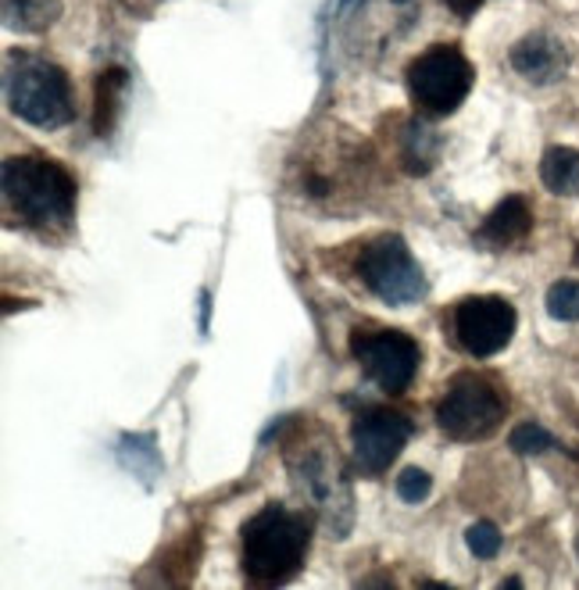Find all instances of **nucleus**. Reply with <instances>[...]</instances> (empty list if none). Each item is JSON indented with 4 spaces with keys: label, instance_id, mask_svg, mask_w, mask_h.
Segmentation results:
<instances>
[{
    "label": "nucleus",
    "instance_id": "obj_1",
    "mask_svg": "<svg viewBox=\"0 0 579 590\" xmlns=\"http://www.w3.org/2000/svg\"><path fill=\"white\" fill-rule=\"evenodd\" d=\"M4 205L25 226H65L76 211V179L47 157H8L0 168Z\"/></svg>",
    "mask_w": 579,
    "mask_h": 590
},
{
    "label": "nucleus",
    "instance_id": "obj_2",
    "mask_svg": "<svg viewBox=\"0 0 579 590\" xmlns=\"http://www.w3.org/2000/svg\"><path fill=\"white\" fill-rule=\"evenodd\" d=\"M308 555V523L290 509L265 505L243 526V572L254 583H286Z\"/></svg>",
    "mask_w": 579,
    "mask_h": 590
},
{
    "label": "nucleus",
    "instance_id": "obj_3",
    "mask_svg": "<svg viewBox=\"0 0 579 590\" xmlns=\"http://www.w3.org/2000/svg\"><path fill=\"white\" fill-rule=\"evenodd\" d=\"M4 90L8 105L22 122L40 125V129H57L72 119V94L68 79L62 68L40 57H19L8 62L4 72Z\"/></svg>",
    "mask_w": 579,
    "mask_h": 590
},
{
    "label": "nucleus",
    "instance_id": "obj_4",
    "mask_svg": "<svg viewBox=\"0 0 579 590\" xmlns=\"http://www.w3.org/2000/svg\"><path fill=\"white\" fill-rule=\"evenodd\" d=\"M290 469H294L297 491L315 505L318 520L326 523L332 537H343L351 529V483H347V472L337 458V448L329 444H318L312 451H301L290 458Z\"/></svg>",
    "mask_w": 579,
    "mask_h": 590
},
{
    "label": "nucleus",
    "instance_id": "obj_5",
    "mask_svg": "<svg viewBox=\"0 0 579 590\" xmlns=\"http://www.w3.org/2000/svg\"><path fill=\"white\" fill-rule=\"evenodd\" d=\"M472 90V65L458 47H429L408 65V97L412 105L440 119L461 108Z\"/></svg>",
    "mask_w": 579,
    "mask_h": 590
},
{
    "label": "nucleus",
    "instance_id": "obj_6",
    "mask_svg": "<svg viewBox=\"0 0 579 590\" xmlns=\"http://www.w3.org/2000/svg\"><path fill=\"white\" fill-rule=\"evenodd\" d=\"M358 272L365 286L383 301L390 308H401V305H415V301L426 297V276H423V265L415 262L408 243L401 237H380L372 240L365 251L358 258Z\"/></svg>",
    "mask_w": 579,
    "mask_h": 590
},
{
    "label": "nucleus",
    "instance_id": "obj_7",
    "mask_svg": "<svg viewBox=\"0 0 579 590\" xmlns=\"http://www.w3.org/2000/svg\"><path fill=\"white\" fill-rule=\"evenodd\" d=\"M437 423L451 440H487L504 423V397L480 376H458L440 401Z\"/></svg>",
    "mask_w": 579,
    "mask_h": 590
},
{
    "label": "nucleus",
    "instance_id": "obj_8",
    "mask_svg": "<svg viewBox=\"0 0 579 590\" xmlns=\"http://www.w3.org/2000/svg\"><path fill=\"white\" fill-rule=\"evenodd\" d=\"M351 351L369 372V380L386 394H404L418 372V343L397 329H375V334H354Z\"/></svg>",
    "mask_w": 579,
    "mask_h": 590
},
{
    "label": "nucleus",
    "instance_id": "obj_9",
    "mask_svg": "<svg viewBox=\"0 0 579 590\" xmlns=\"http://www.w3.org/2000/svg\"><path fill=\"white\" fill-rule=\"evenodd\" d=\"M518 315L504 297H466L455 308L458 343L472 358H490L504 351L515 337Z\"/></svg>",
    "mask_w": 579,
    "mask_h": 590
},
{
    "label": "nucleus",
    "instance_id": "obj_10",
    "mask_svg": "<svg viewBox=\"0 0 579 590\" xmlns=\"http://www.w3.org/2000/svg\"><path fill=\"white\" fill-rule=\"evenodd\" d=\"M412 437V423L404 415L390 408H369L354 419L351 429V448H354V466L369 477H380L390 469V462L404 451V444Z\"/></svg>",
    "mask_w": 579,
    "mask_h": 590
},
{
    "label": "nucleus",
    "instance_id": "obj_11",
    "mask_svg": "<svg viewBox=\"0 0 579 590\" xmlns=\"http://www.w3.org/2000/svg\"><path fill=\"white\" fill-rule=\"evenodd\" d=\"M512 68L523 79L547 86L558 83L569 68V54L561 47V40H555L551 33H529L512 47Z\"/></svg>",
    "mask_w": 579,
    "mask_h": 590
},
{
    "label": "nucleus",
    "instance_id": "obj_12",
    "mask_svg": "<svg viewBox=\"0 0 579 590\" xmlns=\"http://www.w3.org/2000/svg\"><path fill=\"white\" fill-rule=\"evenodd\" d=\"M533 226V215L526 208L523 197H504L501 205L487 215V222L480 229V243H487V248H512V243H518Z\"/></svg>",
    "mask_w": 579,
    "mask_h": 590
},
{
    "label": "nucleus",
    "instance_id": "obj_13",
    "mask_svg": "<svg viewBox=\"0 0 579 590\" xmlns=\"http://www.w3.org/2000/svg\"><path fill=\"white\" fill-rule=\"evenodd\" d=\"M540 179L551 194L572 197L579 194V151L572 148H547L540 157Z\"/></svg>",
    "mask_w": 579,
    "mask_h": 590
},
{
    "label": "nucleus",
    "instance_id": "obj_14",
    "mask_svg": "<svg viewBox=\"0 0 579 590\" xmlns=\"http://www.w3.org/2000/svg\"><path fill=\"white\" fill-rule=\"evenodd\" d=\"M62 14V0H4V25L19 33H40Z\"/></svg>",
    "mask_w": 579,
    "mask_h": 590
},
{
    "label": "nucleus",
    "instance_id": "obj_15",
    "mask_svg": "<svg viewBox=\"0 0 579 590\" xmlns=\"http://www.w3.org/2000/svg\"><path fill=\"white\" fill-rule=\"evenodd\" d=\"M437 151H440V140L433 133L429 125L423 122H412L404 129V140H401V162L408 165V172H429L433 162H437Z\"/></svg>",
    "mask_w": 579,
    "mask_h": 590
},
{
    "label": "nucleus",
    "instance_id": "obj_16",
    "mask_svg": "<svg viewBox=\"0 0 579 590\" xmlns=\"http://www.w3.org/2000/svg\"><path fill=\"white\" fill-rule=\"evenodd\" d=\"M122 90H125V72L122 68H108L97 83V133L105 136L111 133L114 119H119L122 108Z\"/></svg>",
    "mask_w": 579,
    "mask_h": 590
},
{
    "label": "nucleus",
    "instance_id": "obj_17",
    "mask_svg": "<svg viewBox=\"0 0 579 590\" xmlns=\"http://www.w3.org/2000/svg\"><path fill=\"white\" fill-rule=\"evenodd\" d=\"M547 312L558 323H579V283L576 280H558L547 291Z\"/></svg>",
    "mask_w": 579,
    "mask_h": 590
},
{
    "label": "nucleus",
    "instance_id": "obj_18",
    "mask_svg": "<svg viewBox=\"0 0 579 590\" xmlns=\"http://www.w3.org/2000/svg\"><path fill=\"white\" fill-rule=\"evenodd\" d=\"M555 437L547 434L540 423H518L512 434H509V448L518 451V455H544L555 448Z\"/></svg>",
    "mask_w": 579,
    "mask_h": 590
},
{
    "label": "nucleus",
    "instance_id": "obj_19",
    "mask_svg": "<svg viewBox=\"0 0 579 590\" xmlns=\"http://www.w3.org/2000/svg\"><path fill=\"white\" fill-rule=\"evenodd\" d=\"M466 544H469V551L476 558H498L501 551V529L494 523H472L469 526V534H466Z\"/></svg>",
    "mask_w": 579,
    "mask_h": 590
},
{
    "label": "nucleus",
    "instance_id": "obj_20",
    "mask_svg": "<svg viewBox=\"0 0 579 590\" xmlns=\"http://www.w3.org/2000/svg\"><path fill=\"white\" fill-rule=\"evenodd\" d=\"M429 491H433V480H429V472H423V469H404L397 477V498L408 501V505L426 501Z\"/></svg>",
    "mask_w": 579,
    "mask_h": 590
},
{
    "label": "nucleus",
    "instance_id": "obj_21",
    "mask_svg": "<svg viewBox=\"0 0 579 590\" xmlns=\"http://www.w3.org/2000/svg\"><path fill=\"white\" fill-rule=\"evenodd\" d=\"M447 8H451L455 14H461V19H469V14H476L483 8V0H447Z\"/></svg>",
    "mask_w": 579,
    "mask_h": 590
},
{
    "label": "nucleus",
    "instance_id": "obj_22",
    "mask_svg": "<svg viewBox=\"0 0 579 590\" xmlns=\"http://www.w3.org/2000/svg\"><path fill=\"white\" fill-rule=\"evenodd\" d=\"M208 315H211V294H200V334H208Z\"/></svg>",
    "mask_w": 579,
    "mask_h": 590
},
{
    "label": "nucleus",
    "instance_id": "obj_23",
    "mask_svg": "<svg viewBox=\"0 0 579 590\" xmlns=\"http://www.w3.org/2000/svg\"><path fill=\"white\" fill-rule=\"evenodd\" d=\"M576 555H579V540H576Z\"/></svg>",
    "mask_w": 579,
    "mask_h": 590
},
{
    "label": "nucleus",
    "instance_id": "obj_24",
    "mask_svg": "<svg viewBox=\"0 0 579 590\" xmlns=\"http://www.w3.org/2000/svg\"><path fill=\"white\" fill-rule=\"evenodd\" d=\"M576 262H579V248H576Z\"/></svg>",
    "mask_w": 579,
    "mask_h": 590
}]
</instances>
